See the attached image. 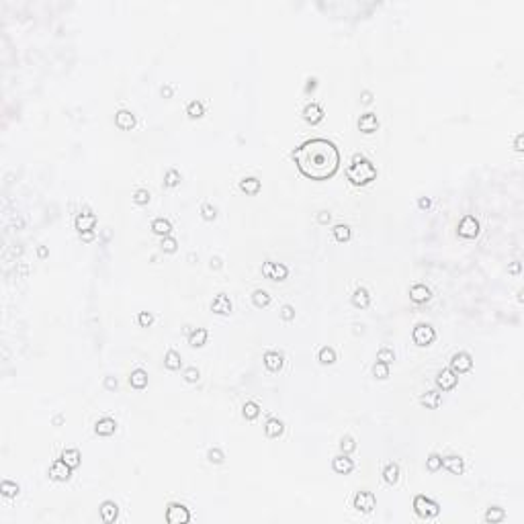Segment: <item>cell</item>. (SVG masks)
<instances>
[{
    "label": "cell",
    "instance_id": "6da1fadb",
    "mask_svg": "<svg viewBox=\"0 0 524 524\" xmlns=\"http://www.w3.org/2000/svg\"><path fill=\"white\" fill-rule=\"evenodd\" d=\"M293 160L303 176L311 181H328L340 168V151L338 148L324 137L303 142L293 151Z\"/></svg>",
    "mask_w": 524,
    "mask_h": 524
},
{
    "label": "cell",
    "instance_id": "7a4b0ae2",
    "mask_svg": "<svg viewBox=\"0 0 524 524\" xmlns=\"http://www.w3.org/2000/svg\"><path fill=\"white\" fill-rule=\"evenodd\" d=\"M346 178L356 187H365L377 178V168H375V164L369 158H365L363 154H354L350 160V166L346 170Z\"/></svg>",
    "mask_w": 524,
    "mask_h": 524
},
{
    "label": "cell",
    "instance_id": "3957f363",
    "mask_svg": "<svg viewBox=\"0 0 524 524\" xmlns=\"http://www.w3.org/2000/svg\"><path fill=\"white\" fill-rule=\"evenodd\" d=\"M413 510H416V514L420 516V518H436L438 516V512H440V506L434 502V500H430V498H426V495H416V498H413Z\"/></svg>",
    "mask_w": 524,
    "mask_h": 524
},
{
    "label": "cell",
    "instance_id": "277c9868",
    "mask_svg": "<svg viewBox=\"0 0 524 524\" xmlns=\"http://www.w3.org/2000/svg\"><path fill=\"white\" fill-rule=\"evenodd\" d=\"M412 338H413V342H416L418 346H430V344L434 342V338H436V332H434V328L430 324H418L416 328H413Z\"/></svg>",
    "mask_w": 524,
    "mask_h": 524
},
{
    "label": "cell",
    "instance_id": "5b68a950",
    "mask_svg": "<svg viewBox=\"0 0 524 524\" xmlns=\"http://www.w3.org/2000/svg\"><path fill=\"white\" fill-rule=\"evenodd\" d=\"M166 520H168L170 524H187V522L190 520V512H188V508H187V506L172 502V504H168V508H166Z\"/></svg>",
    "mask_w": 524,
    "mask_h": 524
},
{
    "label": "cell",
    "instance_id": "8992f818",
    "mask_svg": "<svg viewBox=\"0 0 524 524\" xmlns=\"http://www.w3.org/2000/svg\"><path fill=\"white\" fill-rule=\"evenodd\" d=\"M262 274L270 281H285L289 277V268L285 264H279V262L266 260L264 264H262Z\"/></svg>",
    "mask_w": 524,
    "mask_h": 524
},
{
    "label": "cell",
    "instance_id": "52a82bcc",
    "mask_svg": "<svg viewBox=\"0 0 524 524\" xmlns=\"http://www.w3.org/2000/svg\"><path fill=\"white\" fill-rule=\"evenodd\" d=\"M457 231H459V236H461V238L473 240V238H477V233H479V222H477V219H475L473 215H465V217L461 219V224H459Z\"/></svg>",
    "mask_w": 524,
    "mask_h": 524
},
{
    "label": "cell",
    "instance_id": "ba28073f",
    "mask_svg": "<svg viewBox=\"0 0 524 524\" xmlns=\"http://www.w3.org/2000/svg\"><path fill=\"white\" fill-rule=\"evenodd\" d=\"M457 383H459V377H457V373H454L452 369H440V371H438V375H436V385H438V389L450 391V389L457 387Z\"/></svg>",
    "mask_w": 524,
    "mask_h": 524
},
{
    "label": "cell",
    "instance_id": "9c48e42d",
    "mask_svg": "<svg viewBox=\"0 0 524 524\" xmlns=\"http://www.w3.org/2000/svg\"><path fill=\"white\" fill-rule=\"evenodd\" d=\"M377 500H375V493H371V491H358L354 495V502L352 506L358 510V512H373V508H375Z\"/></svg>",
    "mask_w": 524,
    "mask_h": 524
},
{
    "label": "cell",
    "instance_id": "30bf717a",
    "mask_svg": "<svg viewBox=\"0 0 524 524\" xmlns=\"http://www.w3.org/2000/svg\"><path fill=\"white\" fill-rule=\"evenodd\" d=\"M70 475H72V467L68 465L62 457L49 467V477L53 481H68V479H70Z\"/></svg>",
    "mask_w": 524,
    "mask_h": 524
},
{
    "label": "cell",
    "instance_id": "8fae6325",
    "mask_svg": "<svg viewBox=\"0 0 524 524\" xmlns=\"http://www.w3.org/2000/svg\"><path fill=\"white\" fill-rule=\"evenodd\" d=\"M473 367V358L469 352H457V354H452L450 358V369L454 371V373H467V371H471Z\"/></svg>",
    "mask_w": 524,
    "mask_h": 524
},
{
    "label": "cell",
    "instance_id": "7c38bea8",
    "mask_svg": "<svg viewBox=\"0 0 524 524\" xmlns=\"http://www.w3.org/2000/svg\"><path fill=\"white\" fill-rule=\"evenodd\" d=\"M94 225H96V215H94V213H90V211L80 213V215L74 219V227L78 229V233L90 231V229H94Z\"/></svg>",
    "mask_w": 524,
    "mask_h": 524
},
{
    "label": "cell",
    "instance_id": "4fadbf2b",
    "mask_svg": "<svg viewBox=\"0 0 524 524\" xmlns=\"http://www.w3.org/2000/svg\"><path fill=\"white\" fill-rule=\"evenodd\" d=\"M231 301H229V297L225 295V293H219L215 299H213V303H211V311L213 313H217V315H229L231 313Z\"/></svg>",
    "mask_w": 524,
    "mask_h": 524
},
{
    "label": "cell",
    "instance_id": "5bb4252c",
    "mask_svg": "<svg viewBox=\"0 0 524 524\" xmlns=\"http://www.w3.org/2000/svg\"><path fill=\"white\" fill-rule=\"evenodd\" d=\"M358 129H361L363 133L371 135V133H375L379 129V119L375 113H365L361 119H358Z\"/></svg>",
    "mask_w": 524,
    "mask_h": 524
},
{
    "label": "cell",
    "instance_id": "9a60e30c",
    "mask_svg": "<svg viewBox=\"0 0 524 524\" xmlns=\"http://www.w3.org/2000/svg\"><path fill=\"white\" fill-rule=\"evenodd\" d=\"M332 469L340 475H348L354 469V463H352V459H348V454L342 452V454H338V457L332 459Z\"/></svg>",
    "mask_w": 524,
    "mask_h": 524
},
{
    "label": "cell",
    "instance_id": "2e32d148",
    "mask_svg": "<svg viewBox=\"0 0 524 524\" xmlns=\"http://www.w3.org/2000/svg\"><path fill=\"white\" fill-rule=\"evenodd\" d=\"M303 119L307 123H311V125H318V123L324 119V109L318 103H311L303 109Z\"/></svg>",
    "mask_w": 524,
    "mask_h": 524
},
{
    "label": "cell",
    "instance_id": "e0dca14e",
    "mask_svg": "<svg viewBox=\"0 0 524 524\" xmlns=\"http://www.w3.org/2000/svg\"><path fill=\"white\" fill-rule=\"evenodd\" d=\"M115 123H117L119 129L129 131L135 127V115L131 111H127V109H121V111H117V115H115Z\"/></svg>",
    "mask_w": 524,
    "mask_h": 524
},
{
    "label": "cell",
    "instance_id": "ac0fdd59",
    "mask_svg": "<svg viewBox=\"0 0 524 524\" xmlns=\"http://www.w3.org/2000/svg\"><path fill=\"white\" fill-rule=\"evenodd\" d=\"M117 516H119V506L113 500H107V502L101 504V518H103V522L111 524V522L117 520Z\"/></svg>",
    "mask_w": 524,
    "mask_h": 524
},
{
    "label": "cell",
    "instance_id": "d6986e66",
    "mask_svg": "<svg viewBox=\"0 0 524 524\" xmlns=\"http://www.w3.org/2000/svg\"><path fill=\"white\" fill-rule=\"evenodd\" d=\"M443 467L447 469V471H450L452 475H461L465 471V463L461 457H457V454H449V457H443Z\"/></svg>",
    "mask_w": 524,
    "mask_h": 524
},
{
    "label": "cell",
    "instance_id": "ffe728a7",
    "mask_svg": "<svg viewBox=\"0 0 524 524\" xmlns=\"http://www.w3.org/2000/svg\"><path fill=\"white\" fill-rule=\"evenodd\" d=\"M94 432L99 436H111L117 432V422L113 418H101L94 426Z\"/></svg>",
    "mask_w": 524,
    "mask_h": 524
},
{
    "label": "cell",
    "instance_id": "44dd1931",
    "mask_svg": "<svg viewBox=\"0 0 524 524\" xmlns=\"http://www.w3.org/2000/svg\"><path fill=\"white\" fill-rule=\"evenodd\" d=\"M264 367L270 371V373H279V371L283 369V354L274 352V350H268L264 354Z\"/></svg>",
    "mask_w": 524,
    "mask_h": 524
},
{
    "label": "cell",
    "instance_id": "7402d4cb",
    "mask_svg": "<svg viewBox=\"0 0 524 524\" xmlns=\"http://www.w3.org/2000/svg\"><path fill=\"white\" fill-rule=\"evenodd\" d=\"M430 297H432V293H430V289L426 285H413L410 289V299L413 303H426Z\"/></svg>",
    "mask_w": 524,
    "mask_h": 524
},
{
    "label": "cell",
    "instance_id": "603a6c76",
    "mask_svg": "<svg viewBox=\"0 0 524 524\" xmlns=\"http://www.w3.org/2000/svg\"><path fill=\"white\" fill-rule=\"evenodd\" d=\"M369 303H371V295H369L367 289L365 287L354 289V293H352V305L358 307V309H367Z\"/></svg>",
    "mask_w": 524,
    "mask_h": 524
},
{
    "label": "cell",
    "instance_id": "cb8c5ba5",
    "mask_svg": "<svg viewBox=\"0 0 524 524\" xmlns=\"http://www.w3.org/2000/svg\"><path fill=\"white\" fill-rule=\"evenodd\" d=\"M151 231L156 233V236H170V231H172V224L168 222V219H164V217H156L154 222H151Z\"/></svg>",
    "mask_w": 524,
    "mask_h": 524
},
{
    "label": "cell",
    "instance_id": "d4e9b609",
    "mask_svg": "<svg viewBox=\"0 0 524 524\" xmlns=\"http://www.w3.org/2000/svg\"><path fill=\"white\" fill-rule=\"evenodd\" d=\"M420 404L426 406V408H430V410H436L440 404H443V395H440L438 391H426L420 395Z\"/></svg>",
    "mask_w": 524,
    "mask_h": 524
},
{
    "label": "cell",
    "instance_id": "484cf974",
    "mask_svg": "<svg viewBox=\"0 0 524 524\" xmlns=\"http://www.w3.org/2000/svg\"><path fill=\"white\" fill-rule=\"evenodd\" d=\"M129 385L133 389H144L146 385H148V373L144 369H135L131 371V375H129Z\"/></svg>",
    "mask_w": 524,
    "mask_h": 524
},
{
    "label": "cell",
    "instance_id": "4316f807",
    "mask_svg": "<svg viewBox=\"0 0 524 524\" xmlns=\"http://www.w3.org/2000/svg\"><path fill=\"white\" fill-rule=\"evenodd\" d=\"M207 338H209V332H207L205 328L192 330V332H190V336H188V344H190L192 348H201V346H205Z\"/></svg>",
    "mask_w": 524,
    "mask_h": 524
},
{
    "label": "cell",
    "instance_id": "83f0119b",
    "mask_svg": "<svg viewBox=\"0 0 524 524\" xmlns=\"http://www.w3.org/2000/svg\"><path fill=\"white\" fill-rule=\"evenodd\" d=\"M283 430H285V424H283L279 418H270V420L266 422V426H264V432H266L268 438H277V436H281Z\"/></svg>",
    "mask_w": 524,
    "mask_h": 524
},
{
    "label": "cell",
    "instance_id": "f1b7e54d",
    "mask_svg": "<svg viewBox=\"0 0 524 524\" xmlns=\"http://www.w3.org/2000/svg\"><path fill=\"white\" fill-rule=\"evenodd\" d=\"M240 188L246 192V195H258V190H260V181H258L256 176L242 178V181H240Z\"/></svg>",
    "mask_w": 524,
    "mask_h": 524
},
{
    "label": "cell",
    "instance_id": "f546056e",
    "mask_svg": "<svg viewBox=\"0 0 524 524\" xmlns=\"http://www.w3.org/2000/svg\"><path fill=\"white\" fill-rule=\"evenodd\" d=\"M383 479H385V484H389V486H395L397 484V479H399V467L397 463H387L383 467Z\"/></svg>",
    "mask_w": 524,
    "mask_h": 524
},
{
    "label": "cell",
    "instance_id": "4dcf8cb0",
    "mask_svg": "<svg viewBox=\"0 0 524 524\" xmlns=\"http://www.w3.org/2000/svg\"><path fill=\"white\" fill-rule=\"evenodd\" d=\"M270 301H272V297H270V293L268 291H264V289H256V291L252 293V303L256 307H268L270 305Z\"/></svg>",
    "mask_w": 524,
    "mask_h": 524
},
{
    "label": "cell",
    "instance_id": "1f68e13d",
    "mask_svg": "<svg viewBox=\"0 0 524 524\" xmlns=\"http://www.w3.org/2000/svg\"><path fill=\"white\" fill-rule=\"evenodd\" d=\"M62 459L70 465L72 469H78L80 467V461H82V454H80V450L78 449H66L64 452H62Z\"/></svg>",
    "mask_w": 524,
    "mask_h": 524
},
{
    "label": "cell",
    "instance_id": "d6a6232c",
    "mask_svg": "<svg viewBox=\"0 0 524 524\" xmlns=\"http://www.w3.org/2000/svg\"><path fill=\"white\" fill-rule=\"evenodd\" d=\"M187 115H188L190 119H201V117L205 115V105H203L201 101H190V103L187 105Z\"/></svg>",
    "mask_w": 524,
    "mask_h": 524
},
{
    "label": "cell",
    "instance_id": "836d02e7",
    "mask_svg": "<svg viewBox=\"0 0 524 524\" xmlns=\"http://www.w3.org/2000/svg\"><path fill=\"white\" fill-rule=\"evenodd\" d=\"M164 365H166V369L170 371H176V369H181L183 361H181V354H178L176 350H168L166 356H164Z\"/></svg>",
    "mask_w": 524,
    "mask_h": 524
},
{
    "label": "cell",
    "instance_id": "e575fe53",
    "mask_svg": "<svg viewBox=\"0 0 524 524\" xmlns=\"http://www.w3.org/2000/svg\"><path fill=\"white\" fill-rule=\"evenodd\" d=\"M332 233H334V240H336V242H348V240H350V227H348L346 224H338V225H334Z\"/></svg>",
    "mask_w": 524,
    "mask_h": 524
},
{
    "label": "cell",
    "instance_id": "d590c367",
    "mask_svg": "<svg viewBox=\"0 0 524 524\" xmlns=\"http://www.w3.org/2000/svg\"><path fill=\"white\" fill-rule=\"evenodd\" d=\"M0 491H2V495H6V498H15V495H19L21 487L15 484V481L4 479L2 484H0Z\"/></svg>",
    "mask_w": 524,
    "mask_h": 524
},
{
    "label": "cell",
    "instance_id": "8d00e7d4",
    "mask_svg": "<svg viewBox=\"0 0 524 524\" xmlns=\"http://www.w3.org/2000/svg\"><path fill=\"white\" fill-rule=\"evenodd\" d=\"M242 413H244L246 420H256L258 413H260V408H258L256 402H246L244 408H242Z\"/></svg>",
    "mask_w": 524,
    "mask_h": 524
},
{
    "label": "cell",
    "instance_id": "74e56055",
    "mask_svg": "<svg viewBox=\"0 0 524 524\" xmlns=\"http://www.w3.org/2000/svg\"><path fill=\"white\" fill-rule=\"evenodd\" d=\"M178 183H181V172L176 168H170L166 174H164V187L166 188H174Z\"/></svg>",
    "mask_w": 524,
    "mask_h": 524
},
{
    "label": "cell",
    "instance_id": "f35d334b",
    "mask_svg": "<svg viewBox=\"0 0 524 524\" xmlns=\"http://www.w3.org/2000/svg\"><path fill=\"white\" fill-rule=\"evenodd\" d=\"M318 358H320V363H322V365H332V363H336V352H334V348L324 346V348L320 350Z\"/></svg>",
    "mask_w": 524,
    "mask_h": 524
},
{
    "label": "cell",
    "instance_id": "ab89813d",
    "mask_svg": "<svg viewBox=\"0 0 524 524\" xmlns=\"http://www.w3.org/2000/svg\"><path fill=\"white\" fill-rule=\"evenodd\" d=\"M506 518V512L502 508H489L487 512H486V522H502Z\"/></svg>",
    "mask_w": 524,
    "mask_h": 524
},
{
    "label": "cell",
    "instance_id": "60d3db41",
    "mask_svg": "<svg viewBox=\"0 0 524 524\" xmlns=\"http://www.w3.org/2000/svg\"><path fill=\"white\" fill-rule=\"evenodd\" d=\"M373 375L377 377V379H381V381H385L389 377V365H385V363H381V361H377L375 365H373Z\"/></svg>",
    "mask_w": 524,
    "mask_h": 524
},
{
    "label": "cell",
    "instance_id": "b9f144b4",
    "mask_svg": "<svg viewBox=\"0 0 524 524\" xmlns=\"http://www.w3.org/2000/svg\"><path fill=\"white\" fill-rule=\"evenodd\" d=\"M160 246H162V250L166 252V254H174V252L178 250V242H176L174 238H170V236H164Z\"/></svg>",
    "mask_w": 524,
    "mask_h": 524
},
{
    "label": "cell",
    "instance_id": "7bdbcfd3",
    "mask_svg": "<svg viewBox=\"0 0 524 524\" xmlns=\"http://www.w3.org/2000/svg\"><path fill=\"white\" fill-rule=\"evenodd\" d=\"M440 467H443V457L436 454V452H432L430 457L426 459V469H428V471H438Z\"/></svg>",
    "mask_w": 524,
    "mask_h": 524
},
{
    "label": "cell",
    "instance_id": "ee69618b",
    "mask_svg": "<svg viewBox=\"0 0 524 524\" xmlns=\"http://www.w3.org/2000/svg\"><path fill=\"white\" fill-rule=\"evenodd\" d=\"M377 361H381V363H385V365H391V363L395 361V352H393L391 348H381V350L377 352Z\"/></svg>",
    "mask_w": 524,
    "mask_h": 524
},
{
    "label": "cell",
    "instance_id": "f6af8a7d",
    "mask_svg": "<svg viewBox=\"0 0 524 524\" xmlns=\"http://www.w3.org/2000/svg\"><path fill=\"white\" fill-rule=\"evenodd\" d=\"M201 215H203L205 222H213V219L217 217V209H215V207H213L211 203H205V205L201 207Z\"/></svg>",
    "mask_w": 524,
    "mask_h": 524
},
{
    "label": "cell",
    "instance_id": "bcb514c9",
    "mask_svg": "<svg viewBox=\"0 0 524 524\" xmlns=\"http://www.w3.org/2000/svg\"><path fill=\"white\" fill-rule=\"evenodd\" d=\"M183 377H185L187 383H197V381L201 379V373H199V369H197V367H188V369H185Z\"/></svg>",
    "mask_w": 524,
    "mask_h": 524
},
{
    "label": "cell",
    "instance_id": "7dc6e473",
    "mask_svg": "<svg viewBox=\"0 0 524 524\" xmlns=\"http://www.w3.org/2000/svg\"><path fill=\"white\" fill-rule=\"evenodd\" d=\"M151 199V195L146 190V188H140V190H135V195H133V203L135 205H148Z\"/></svg>",
    "mask_w": 524,
    "mask_h": 524
},
{
    "label": "cell",
    "instance_id": "c3c4849f",
    "mask_svg": "<svg viewBox=\"0 0 524 524\" xmlns=\"http://www.w3.org/2000/svg\"><path fill=\"white\" fill-rule=\"evenodd\" d=\"M340 449H342V452H344V454H350V452L356 449L354 438H352V436H344V438L340 440Z\"/></svg>",
    "mask_w": 524,
    "mask_h": 524
},
{
    "label": "cell",
    "instance_id": "681fc988",
    "mask_svg": "<svg viewBox=\"0 0 524 524\" xmlns=\"http://www.w3.org/2000/svg\"><path fill=\"white\" fill-rule=\"evenodd\" d=\"M207 459H209V463H213V465H219V463H224V452L219 449H209Z\"/></svg>",
    "mask_w": 524,
    "mask_h": 524
},
{
    "label": "cell",
    "instance_id": "f907efd6",
    "mask_svg": "<svg viewBox=\"0 0 524 524\" xmlns=\"http://www.w3.org/2000/svg\"><path fill=\"white\" fill-rule=\"evenodd\" d=\"M137 324H140L142 328H148V326L154 324V315H151L150 311H142L140 315H137Z\"/></svg>",
    "mask_w": 524,
    "mask_h": 524
},
{
    "label": "cell",
    "instance_id": "816d5d0a",
    "mask_svg": "<svg viewBox=\"0 0 524 524\" xmlns=\"http://www.w3.org/2000/svg\"><path fill=\"white\" fill-rule=\"evenodd\" d=\"M281 318H283L285 322H291V320L295 318V309H293L291 305H283V307H281Z\"/></svg>",
    "mask_w": 524,
    "mask_h": 524
},
{
    "label": "cell",
    "instance_id": "f5cc1de1",
    "mask_svg": "<svg viewBox=\"0 0 524 524\" xmlns=\"http://www.w3.org/2000/svg\"><path fill=\"white\" fill-rule=\"evenodd\" d=\"M520 270H522V262H520V260H514L512 264L508 266V272H510V274H520Z\"/></svg>",
    "mask_w": 524,
    "mask_h": 524
},
{
    "label": "cell",
    "instance_id": "db71d44e",
    "mask_svg": "<svg viewBox=\"0 0 524 524\" xmlns=\"http://www.w3.org/2000/svg\"><path fill=\"white\" fill-rule=\"evenodd\" d=\"M117 379L115 377H105V389H109V391H113V389H117Z\"/></svg>",
    "mask_w": 524,
    "mask_h": 524
},
{
    "label": "cell",
    "instance_id": "11a10c76",
    "mask_svg": "<svg viewBox=\"0 0 524 524\" xmlns=\"http://www.w3.org/2000/svg\"><path fill=\"white\" fill-rule=\"evenodd\" d=\"M328 222H330V213H328V211H320V213H318V224L326 225Z\"/></svg>",
    "mask_w": 524,
    "mask_h": 524
},
{
    "label": "cell",
    "instance_id": "9f6ffc18",
    "mask_svg": "<svg viewBox=\"0 0 524 524\" xmlns=\"http://www.w3.org/2000/svg\"><path fill=\"white\" fill-rule=\"evenodd\" d=\"M522 142H524V135L518 133V135H516V140H514V150H516V151H522V150H524V148H522Z\"/></svg>",
    "mask_w": 524,
    "mask_h": 524
},
{
    "label": "cell",
    "instance_id": "6f0895ef",
    "mask_svg": "<svg viewBox=\"0 0 524 524\" xmlns=\"http://www.w3.org/2000/svg\"><path fill=\"white\" fill-rule=\"evenodd\" d=\"M430 205H432V201H430L428 197H422V199L418 201V207H420V209H430Z\"/></svg>",
    "mask_w": 524,
    "mask_h": 524
},
{
    "label": "cell",
    "instance_id": "680465c9",
    "mask_svg": "<svg viewBox=\"0 0 524 524\" xmlns=\"http://www.w3.org/2000/svg\"><path fill=\"white\" fill-rule=\"evenodd\" d=\"M80 240H82V242H92V240H94V229H90V231H84V233H80Z\"/></svg>",
    "mask_w": 524,
    "mask_h": 524
},
{
    "label": "cell",
    "instance_id": "91938a15",
    "mask_svg": "<svg viewBox=\"0 0 524 524\" xmlns=\"http://www.w3.org/2000/svg\"><path fill=\"white\" fill-rule=\"evenodd\" d=\"M371 101H373V94H371L369 90H365V92L361 94V103H363V105H371Z\"/></svg>",
    "mask_w": 524,
    "mask_h": 524
},
{
    "label": "cell",
    "instance_id": "94428289",
    "mask_svg": "<svg viewBox=\"0 0 524 524\" xmlns=\"http://www.w3.org/2000/svg\"><path fill=\"white\" fill-rule=\"evenodd\" d=\"M315 86H318V80H315V78H311V80H307V86H305V92H311V90H315Z\"/></svg>",
    "mask_w": 524,
    "mask_h": 524
},
{
    "label": "cell",
    "instance_id": "6125c7cd",
    "mask_svg": "<svg viewBox=\"0 0 524 524\" xmlns=\"http://www.w3.org/2000/svg\"><path fill=\"white\" fill-rule=\"evenodd\" d=\"M172 92H174L172 86H164V88H162V96H164V99H170Z\"/></svg>",
    "mask_w": 524,
    "mask_h": 524
},
{
    "label": "cell",
    "instance_id": "be15d7a7",
    "mask_svg": "<svg viewBox=\"0 0 524 524\" xmlns=\"http://www.w3.org/2000/svg\"><path fill=\"white\" fill-rule=\"evenodd\" d=\"M37 254H39V258H45L47 256V248L45 246H39L37 248Z\"/></svg>",
    "mask_w": 524,
    "mask_h": 524
},
{
    "label": "cell",
    "instance_id": "e7e4bbea",
    "mask_svg": "<svg viewBox=\"0 0 524 524\" xmlns=\"http://www.w3.org/2000/svg\"><path fill=\"white\" fill-rule=\"evenodd\" d=\"M211 266H213V268H219V266H222V260H219V258H213V260H211Z\"/></svg>",
    "mask_w": 524,
    "mask_h": 524
},
{
    "label": "cell",
    "instance_id": "03108f58",
    "mask_svg": "<svg viewBox=\"0 0 524 524\" xmlns=\"http://www.w3.org/2000/svg\"><path fill=\"white\" fill-rule=\"evenodd\" d=\"M62 422H64V418H62V416H58L56 420H53V424H56V426H58V424H62Z\"/></svg>",
    "mask_w": 524,
    "mask_h": 524
}]
</instances>
